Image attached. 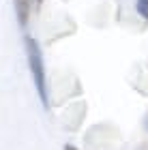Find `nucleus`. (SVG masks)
Masks as SVG:
<instances>
[{
	"label": "nucleus",
	"instance_id": "f257e3e1",
	"mask_svg": "<svg viewBox=\"0 0 148 150\" xmlns=\"http://www.w3.org/2000/svg\"><path fill=\"white\" fill-rule=\"evenodd\" d=\"M24 47H26V60H28V69L35 81L37 94L41 99V105L47 110L50 107V92H47V75H45V62H43V52L41 45L37 43V39H32L30 35L24 37Z\"/></svg>",
	"mask_w": 148,
	"mask_h": 150
},
{
	"label": "nucleus",
	"instance_id": "f03ea898",
	"mask_svg": "<svg viewBox=\"0 0 148 150\" xmlns=\"http://www.w3.org/2000/svg\"><path fill=\"white\" fill-rule=\"evenodd\" d=\"M43 0H13V9H15V17H17V24L19 28L26 32L30 24V15L35 13L39 6H41Z\"/></svg>",
	"mask_w": 148,
	"mask_h": 150
},
{
	"label": "nucleus",
	"instance_id": "7ed1b4c3",
	"mask_svg": "<svg viewBox=\"0 0 148 150\" xmlns=\"http://www.w3.org/2000/svg\"><path fill=\"white\" fill-rule=\"evenodd\" d=\"M135 11H137V15L142 19L148 22V0H137L135 2Z\"/></svg>",
	"mask_w": 148,
	"mask_h": 150
},
{
	"label": "nucleus",
	"instance_id": "20e7f679",
	"mask_svg": "<svg viewBox=\"0 0 148 150\" xmlns=\"http://www.w3.org/2000/svg\"><path fill=\"white\" fill-rule=\"evenodd\" d=\"M64 150H77V148H75V146H71V144H67V146H64Z\"/></svg>",
	"mask_w": 148,
	"mask_h": 150
},
{
	"label": "nucleus",
	"instance_id": "39448f33",
	"mask_svg": "<svg viewBox=\"0 0 148 150\" xmlns=\"http://www.w3.org/2000/svg\"><path fill=\"white\" fill-rule=\"evenodd\" d=\"M137 150H148V146H146V144H142V146H140Z\"/></svg>",
	"mask_w": 148,
	"mask_h": 150
},
{
	"label": "nucleus",
	"instance_id": "423d86ee",
	"mask_svg": "<svg viewBox=\"0 0 148 150\" xmlns=\"http://www.w3.org/2000/svg\"><path fill=\"white\" fill-rule=\"evenodd\" d=\"M144 129H146V131H148V118H146V122H144Z\"/></svg>",
	"mask_w": 148,
	"mask_h": 150
}]
</instances>
